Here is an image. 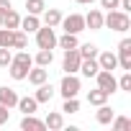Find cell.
<instances>
[{
	"instance_id": "obj_1",
	"label": "cell",
	"mask_w": 131,
	"mask_h": 131,
	"mask_svg": "<svg viewBox=\"0 0 131 131\" xmlns=\"http://www.w3.org/2000/svg\"><path fill=\"white\" fill-rule=\"evenodd\" d=\"M31 67H34V57L28 51H18V54H13V59H10V64L5 70L10 72L13 80H26V75H28Z\"/></svg>"
},
{
	"instance_id": "obj_2",
	"label": "cell",
	"mask_w": 131,
	"mask_h": 131,
	"mask_svg": "<svg viewBox=\"0 0 131 131\" xmlns=\"http://www.w3.org/2000/svg\"><path fill=\"white\" fill-rule=\"evenodd\" d=\"M103 26H108L111 31L126 34V31L131 28V18H128V13H123V10L113 8V10H108V13L103 16Z\"/></svg>"
},
{
	"instance_id": "obj_3",
	"label": "cell",
	"mask_w": 131,
	"mask_h": 131,
	"mask_svg": "<svg viewBox=\"0 0 131 131\" xmlns=\"http://www.w3.org/2000/svg\"><path fill=\"white\" fill-rule=\"evenodd\" d=\"M36 46L39 49H54L57 46V34L51 26H39L36 28Z\"/></svg>"
},
{
	"instance_id": "obj_4",
	"label": "cell",
	"mask_w": 131,
	"mask_h": 131,
	"mask_svg": "<svg viewBox=\"0 0 131 131\" xmlns=\"http://www.w3.org/2000/svg\"><path fill=\"white\" fill-rule=\"evenodd\" d=\"M59 93H62V98H77V93H80V77L64 72L62 85H59Z\"/></svg>"
},
{
	"instance_id": "obj_5",
	"label": "cell",
	"mask_w": 131,
	"mask_h": 131,
	"mask_svg": "<svg viewBox=\"0 0 131 131\" xmlns=\"http://www.w3.org/2000/svg\"><path fill=\"white\" fill-rule=\"evenodd\" d=\"M67 34H80V31H85V16H80V13H70L67 18L62 16V23H59Z\"/></svg>"
},
{
	"instance_id": "obj_6",
	"label": "cell",
	"mask_w": 131,
	"mask_h": 131,
	"mask_svg": "<svg viewBox=\"0 0 131 131\" xmlns=\"http://www.w3.org/2000/svg\"><path fill=\"white\" fill-rule=\"evenodd\" d=\"M80 62H82L80 51L77 49H67V51H64V59H62V70L67 72V75H75L80 70Z\"/></svg>"
},
{
	"instance_id": "obj_7",
	"label": "cell",
	"mask_w": 131,
	"mask_h": 131,
	"mask_svg": "<svg viewBox=\"0 0 131 131\" xmlns=\"http://www.w3.org/2000/svg\"><path fill=\"white\" fill-rule=\"evenodd\" d=\"M116 57H118V67L123 72H131V39H121Z\"/></svg>"
},
{
	"instance_id": "obj_8",
	"label": "cell",
	"mask_w": 131,
	"mask_h": 131,
	"mask_svg": "<svg viewBox=\"0 0 131 131\" xmlns=\"http://www.w3.org/2000/svg\"><path fill=\"white\" fill-rule=\"evenodd\" d=\"M95 80H98V88H100V90H105L108 95H113V93L118 90V82H116L113 72H108V70H98Z\"/></svg>"
},
{
	"instance_id": "obj_9",
	"label": "cell",
	"mask_w": 131,
	"mask_h": 131,
	"mask_svg": "<svg viewBox=\"0 0 131 131\" xmlns=\"http://www.w3.org/2000/svg\"><path fill=\"white\" fill-rule=\"evenodd\" d=\"M98 64H100V70H108V72H113L116 67H118V57L113 54V51H98Z\"/></svg>"
},
{
	"instance_id": "obj_10",
	"label": "cell",
	"mask_w": 131,
	"mask_h": 131,
	"mask_svg": "<svg viewBox=\"0 0 131 131\" xmlns=\"http://www.w3.org/2000/svg\"><path fill=\"white\" fill-rule=\"evenodd\" d=\"M16 103H18V93H16L13 88L3 85V88H0V105H5V108H16Z\"/></svg>"
},
{
	"instance_id": "obj_11",
	"label": "cell",
	"mask_w": 131,
	"mask_h": 131,
	"mask_svg": "<svg viewBox=\"0 0 131 131\" xmlns=\"http://www.w3.org/2000/svg\"><path fill=\"white\" fill-rule=\"evenodd\" d=\"M26 80L31 82V85H41V82H46L49 80V72H46V67H31L28 70V75H26Z\"/></svg>"
},
{
	"instance_id": "obj_12",
	"label": "cell",
	"mask_w": 131,
	"mask_h": 131,
	"mask_svg": "<svg viewBox=\"0 0 131 131\" xmlns=\"http://www.w3.org/2000/svg\"><path fill=\"white\" fill-rule=\"evenodd\" d=\"M98 70H100L98 59H95V57H88V59H82V62H80V70H77V72H82L85 77H95V75H98Z\"/></svg>"
},
{
	"instance_id": "obj_13",
	"label": "cell",
	"mask_w": 131,
	"mask_h": 131,
	"mask_svg": "<svg viewBox=\"0 0 131 131\" xmlns=\"http://www.w3.org/2000/svg\"><path fill=\"white\" fill-rule=\"evenodd\" d=\"M36 103L41 105V103H49L51 98H54V88L49 85V82H41V85H36Z\"/></svg>"
},
{
	"instance_id": "obj_14",
	"label": "cell",
	"mask_w": 131,
	"mask_h": 131,
	"mask_svg": "<svg viewBox=\"0 0 131 131\" xmlns=\"http://www.w3.org/2000/svg\"><path fill=\"white\" fill-rule=\"evenodd\" d=\"M113 116H116V111L108 105V103H103V105H98V113H95V121L100 123V126H108L111 121H113Z\"/></svg>"
},
{
	"instance_id": "obj_15",
	"label": "cell",
	"mask_w": 131,
	"mask_h": 131,
	"mask_svg": "<svg viewBox=\"0 0 131 131\" xmlns=\"http://www.w3.org/2000/svg\"><path fill=\"white\" fill-rule=\"evenodd\" d=\"M44 126H46L49 131H59V128H64V116H62L59 111H51V113L44 118Z\"/></svg>"
},
{
	"instance_id": "obj_16",
	"label": "cell",
	"mask_w": 131,
	"mask_h": 131,
	"mask_svg": "<svg viewBox=\"0 0 131 131\" xmlns=\"http://www.w3.org/2000/svg\"><path fill=\"white\" fill-rule=\"evenodd\" d=\"M44 26H51V28H57L59 23H62V10H57V8H44Z\"/></svg>"
},
{
	"instance_id": "obj_17",
	"label": "cell",
	"mask_w": 131,
	"mask_h": 131,
	"mask_svg": "<svg viewBox=\"0 0 131 131\" xmlns=\"http://www.w3.org/2000/svg\"><path fill=\"white\" fill-rule=\"evenodd\" d=\"M85 28L100 31V28H103V13H100V10H90V13L85 16Z\"/></svg>"
},
{
	"instance_id": "obj_18",
	"label": "cell",
	"mask_w": 131,
	"mask_h": 131,
	"mask_svg": "<svg viewBox=\"0 0 131 131\" xmlns=\"http://www.w3.org/2000/svg\"><path fill=\"white\" fill-rule=\"evenodd\" d=\"M39 26H41V21H39V16H34V13H28L26 18H21V26H18V28H21L23 34H36V28H39Z\"/></svg>"
},
{
	"instance_id": "obj_19",
	"label": "cell",
	"mask_w": 131,
	"mask_h": 131,
	"mask_svg": "<svg viewBox=\"0 0 131 131\" xmlns=\"http://www.w3.org/2000/svg\"><path fill=\"white\" fill-rule=\"evenodd\" d=\"M21 128H23V131H44L46 126H44V121H39V118L31 113V116H23V121H21Z\"/></svg>"
},
{
	"instance_id": "obj_20",
	"label": "cell",
	"mask_w": 131,
	"mask_h": 131,
	"mask_svg": "<svg viewBox=\"0 0 131 131\" xmlns=\"http://www.w3.org/2000/svg\"><path fill=\"white\" fill-rule=\"evenodd\" d=\"M18 111L23 113V116H31V113H36V108H39V103H36V98H18Z\"/></svg>"
},
{
	"instance_id": "obj_21",
	"label": "cell",
	"mask_w": 131,
	"mask_h": 131,
	"mask_svg": "<svg viewBox=\"0 0 131 131\" xmlns=\"http://www.w3.org/2000/svg\"><path fill=\"white\" fill-rule=\"evenodd\" d=\"M18 26H21V16H18L13 8H10L8 13H3V28H10V31H16Z\"/></svg>"
},
{
	"instance_id": "obj_22",
	"label": "cell",
	"mask_w": 131,
	"mask_h": 131,
	"mask_svg": "<svg viewBox=\"0 0 131 131\" xmlns=\"http://www.w3.org/2000/svg\"><path fill=\"white\" fill-rule=\"evenodd\" d=\"M108 98H111V95H108L105 90H100V88H95V90L88 93V103H90V105H103V103H108Z\"/></svg>"
},
{
	"instance_id": "obj_23",
	"label": "cell",
	"mask_w": 131,
	"mask_h": 131,
	"mask_svg": "<svg viewBox=\"0 0 131 131\" xmlns=\"http://www.w3.org/2000/svg\"><path fill=\"white\" fill-rule=\"evenodd\" d=\"M57 46H62L64 51H67V49H77L80 46L77 44V34H67V31H64V36L57 39Z\"/></svg>"
},
{
	"instance_id": "obj_24",
	"label": "cell",
	"mask_w": 131,
	"mask_h": 131,
	"mask_svg": "<svg viewBox=\"0 0 131 131\" xmlns=\"http://www.w3.org/2000/svg\"><path fill=\"white\" fill-rule=\"evenodd\" d=\"M51 62H54V51L51 49H39V54L34 57V64H39V67H49Z\"/></svg>"
},
{
	"instance_id": "obj_25",
	"label": "cell",
	"mask_w": 131,
	"mask_h": 131,
	"mask_svg": "<svg viewBox=\"0 0 131 131\" xmlns=\"http://www.w3.org/2000/svg\"><path fill=\"white\" fill-rule=\"evenodd\" d=\"M28 46V34H23V31H13V41H10V49H26Z\"/></svg>"
},
{
	"instance_id": "obj_26",
	"label": "cell",
	"mask_w": 131,
	"mask_h": 131,
	"mask_svg": "<svg viewBox=\"0 0 131 131\" xmlns=\"http://www.w3.org/2000/svg\"><path fill=\"white\" fill-rule=\"evenodd\" d=\"M44 8H46L44 0H26V10H28V13H34V16H41V13H44Z\"/></svg>"
},
{
	"instance_id": "obj_27",
	"label": "cell",
	"mask_w": 131,
	"mask_h": 131,
	"mask_svg": "<svg viewBox=\"0 0 131 131\" xmlns=\"http://www.w3.org/2000/svg\"><path fill=\"white\" fill-rule=\"evenodd\" d=\"M111 126H113L116 131H128V128H131V121H128L126 116H113Z\"/></svg>"
},
{
	"instance_id": "obj_28",
	"label": "cell",
	"mask_w": 131,
	"mask_h": 131,
	"mask_svg": "<svg viewBox=\"0 0 131 131\" xmlns=\"http://www.w3.org/2000/svg\"><path fill=\"white\" fill-rule=\"evenodd\" d=\"M77 51H80L82 59H88V57H98V46H95V44H82V46H77Z\"/></svg>"
},
{
	"instance_id": "obj_29",
	"label": "cell",
	"mask_w": 131,
	"mask_h": 131,
	"mask_svg": "<svg viewBox=\"0 0 131 131\" xmlns=\"http://www.w3.org/2000/svg\"><path fill=\"white\" fill-rule=\"evenodd\" d=\"M62 111H64V113H77V111H80V100H77V98H64Z\"/></svg>"
},
{
	"instance_id": "obj_30",
	"label": "cell",
	"mask_w": 131,
	"mask_h": 131,
	"mask_svg": "<svg viewBox=\"0 0 131 131\" xmlns=\"http://www.w3.org/2000/svg\"><path fill=\"white\" fill-rule=\"evenodd\" d=\"M10 41H13V31L0 26V46H8L10 49Z\"/></svg>"
},
{
	"instance_id": "obj_31",
	"label": "cell",
	"mask_w": 131,
	"mask_h": 131,
	"mask_svg": "<svg viewBox=\"0 0 131 131\" xmlns=\"http://www.w3.org/2000/svg\"><path fill=\"white\" fill-rule=\"evenodd\" d=\"M10 59H13L10 49H8V46H0V67H8V64H10Z\"/></svg>"
},
{
	"instance_id": "obj_32",
	"label": "cell",
	"mask_w": 131,
	"mask_h": 131,
	"mask_svg": "<svg viewBox=\"0 0 131 131\" xmlns=\"http://www.w3.org/2000/svg\"><path fill=\"white\" fill-rule=\"evenodd\" d=\"M116 82H118V90H131V72H123L121 80H116Z\"/></svg>"
},
{
	"instance_id": "obj_33",
	"label": "cell",
	"mask_w": 131,
	"mask_h": 131,
	"mask_svg": "<svg viewBox=\"0 0 131 131\" xmlns=\"http://www.w3.org/2000/svg\"><path fill=\"white\" fill-rule=\"evenodd\" d=\"M8 118H10V108L0 105V126H3V123H8Z\"/></svg>"
},
{
	"instance_id": "obj_34",
	"label": "cell",
	"mask_w": 131,
	"mask_h": 131,
	"mask_svg": "<svg viewBox=\"0 0 131 131\" xmlns=\"http://www.w3.org/2000/svg\"><path fill=\"white\" fill-rule=\"evenodd\" d=\"M98 3H100L103 8H108V10H113V8H118V0H98Z\"/></svg>"
},
{
	"instance_id": "obj_35",
	"label": "cell",
	"mask_w": 131,
	"mask_h": 131,
	"mask_svg": "<svg viewBox=\"0 0 131 131\" xmlns=\"http://www.w3.org/2000/svg\"><path fill=\"white\" fill-rule=\"evenodd\" d=\"M13 5H10V0H0V16H3V13H8Z\"/></svg>"
},
{
	"instance_id": "obj_36",
	"label": "cell",
	"mask_w": 131,
	"mask_h": 131,
	"mask_svg": "<svg viewBox=\"0 0 131 131\" xmlns=\"http://www.w3.org/2000/svg\"><path fill=\"white\" fill-rule=\"evenodd\" d=\"M75 3H80V5H93L95 0H75Z\"/></svg>"
},
{
	"instance_id": "obj_37",
	"label": "cell",
	"mask_w": 131,
	"mask_h": 131,
	"mask_svg": "<svg viewBox=\"0 0 131 131\" xmlns=\"http://www.w3.org/2000/svg\"><path fill=\"white\" fill-rule=\"evenodd\" d=\"M0 26H3V16H0Z\"/></svg>"
}]
</instances>
